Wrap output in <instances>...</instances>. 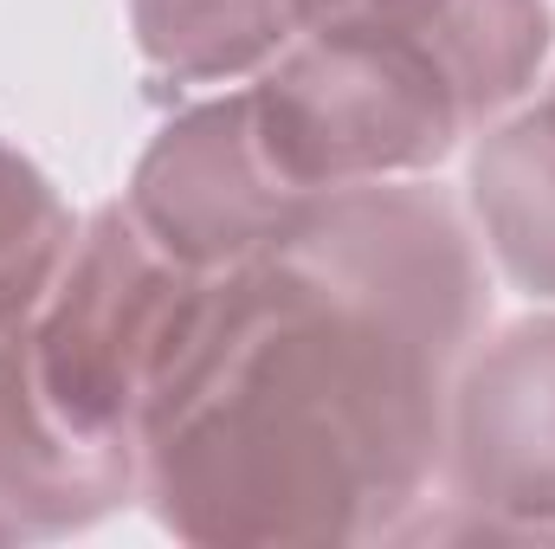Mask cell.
Segmentation results:
<instances>
[{"label": "cell", "instance_id": "cell-1", "mask_svg": "<svg viewBox=\"0 0 555 549\" xmlns=\"http://www.w3.org/2000/svg\"><path fill=\"white\" fill-rule=\"evenodd\" d=\"M478 240L439 188H330L207 284L142 426V491L181 544H382L446 459L485 330Z\"/></svg>", "mask_w": 555, "mask_h": 549}, {"label": "cell", "instance_id": "cell-2", "mask_svg": "<svg viewBox=\"0 0 555 549\" xmlns=\"http://www.w3.org/2000/svg\"><path fill=\"white\" fill-rule=\"evenodd\" d=\"M214 278L124 201L98 207L46 297L0 336V518L72 537L142 491V426Z\"/></svg>", "mask_w": 555, "mask_h": 549}, {"label": "cell", "instance_id": "cell-3", "mask_svg": "<svg viewBox=\"0 0 555 549\" xmlns=\"http://www.w3.org/2000/svg\"><path fill=\"white\" fill-rule=\"evenodd\" d=\"M259 142L304 194L433 175L472 124L446 65L369 13H323L246 85Z\"/></svg>", "mask_w": 555, "mask_h": 549}, {"label": "cell", "instance_id": "cell-4", "mask_svg": "<svg viewBox=\"0 0 555 549\" xmlns=\"http://www.w3.org/2000/svg\"><path fill=\"white\" fill-rule=\"evenodd\" d=\"M452 518L401 537H511L555 544V310L491 336L452 375L446 459Z\"/></svg>", "mask_w": 555, "mask_h": 549}, {"label": "cell", "instance_id": "cell-5", "mask_svg": "<svg viewBox=\"0 0 555 549\" xmlns=\"http://www.w3.org/2000/svg\"><path fill=\"white\" fill-rule=\"evenodd\" d=\"M310 201L317 194L291 188L266 155L246 91H227L168 117L124 188V207L137 214L142 233L207 278L278 246Z\"/></svg>", "mask_w": 555, "mask_h": 549}, {"label": "cell", "instance_id": "cell-6", "mask_svg": "<svg viewBox=\"0 0 555 549\" xmlns=\"http://www.w3.org/2000/svg\"><path fill=\"white\" fill-rule=\"evenodd\" d=\"M336 13H369L420 39L459 85L472 124H491L530 98L555 46L550 0H343Z\"/></svg>", "mask_w": 555, "mask_h": 549}, {"label": "cell", "instance_id": "cell-7", "mask_svg": "<svg viewBox=\"0 0 555 549\" xmlns=\"http://www.w3.org/2000/svg\"><path fill=\"white\" fill-rule=\"evenodd\" d=\"M465 188L491 259L511 284L555 304V85L530 111L485 130Z\"/></svg>", "mask_w": 555, "mask_h": 549}, {"label": "cell", "instance_id": "cell-8", "mask_svg": "<svg viewBox=\"0 0 555 549\" xmlns=\"http://www.w3.org/2000/svg\"><path fill=\"white\" fill-rule=\"evenodd\" d=\"M317 26V0H130V33L155 85H246Z\"/></svg>", "mask_w": 555, "mask_h": 549}, {"label": "cell", "instance_id": "cell-9", "mask_svg": "<svg viewBox=\"0 0 555 549\" xmlns=\"http://www.w3.org/2000/svg\"><path fill=\"white\" fill-rule=\"evenodd\" d=\"M78 227L59 188L0 137V336L46 297L52 272L65 266Z\"/></svg>", "mask_w": 555, "mask_h": 549}, {"label": "cell", "instance_id": "cell-10", "mask_svg": "<svg viewBox=\"0 0 555 549\" xmlns=\"http://www.w3.org/2000/svg\"><path fill=\"white\" fill-rule=\"evenodd\" d=\"M336 7H343V0H317V20H323V13H336Z\"/></svg>", "mask_w": 555, "mask_h": 549}, {"label": "cell", "instance_id": "cell-11", "mask_svg": "<svg viewBox=\"0 0 555 549\" xmlns=\"http://www.w3.org/2000/svg\"><path fill=\"white\" fill-rule=\"evenodd\" d=\"M0 544H20V537H13V531H7V518H0Z\"/></svg>", "mask_w": 555, "mask_h": 549}]
</instances>
